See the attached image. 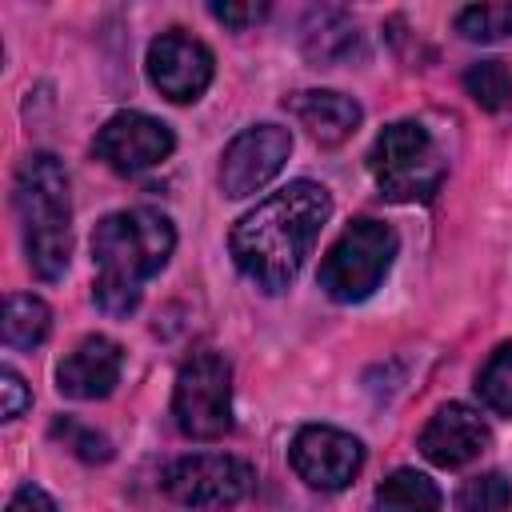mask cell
Returning a JSON list of instances; mask_svg holds the SVG:
<instances>
[{
    "instance_id": "obj_1",
    "label": "cell",
    "mask_w": 512,
    "mask_h": 512,
    "mask_svg": "<svg viewBox=\"0 0 512 512\" xmlns=\"http://www.w3.org/2000/svg\"><path fill=\"white\" fill-rule=\"evenodd\" d=\"M328 216H332L328 188L316 180H292L288 188L264 196L252 212H244L232 224L228 252L256 288L284 292L312 256Z\"/></svg>"
},
{
    "instance_id": "obj_2",
    "label": "cell",
    "mask_w": 512,
    "mask_h": 512,
    "mask_svg": "<svg viewBox=\"0 0 512 512\" xmlns=\"http://www.w3.org/2000/svg\"><path fill=\"white\" fill-rule=\"evenodd\" d=\"M176 248V228L152 208H124L92 232V300L108 316H128L140 304V284L156 276Z\"/></svg>"
},
{
    "instance_id": "obj_3",
    "label": "cell",
    "mask_w": 512,
    "mask_h": 512,
    "mask_svg": "<svg viewBox=\"0 0 512 512\" xmlns=\"http://www.w3.org/2000/svg\"><path fill=\"white\" fill-rule=\"evenodd\" d=\"M12 200L24 224V252L40 280H60L72 256V196L68 172L52 152H28L12 180Z\"/></svg>"
},
{
    "instance_id": "obj_4",
    "label": "cell",
    "mask_w": 512,
    "mask_h": 512,
    "mask_svg": "<svg viewBox=\"0 0 512 512\" xmlns=\"http://www.w3.org/2000/svg\"><path fill=\"white\" fill-rule=\"evenodd\" d=\"M368 168H372V180L376 188L396 200V204H412V200H428L448 164L432 140V132L416 120H396L388 124L376 140H372V152H368Z\"/></svg>"
},
{
    "instance_id": "obj_5",
    "label": "cell",
    "mask_w": 512,
    "mask_h": 512,
    "mask_svg": "<svg viewBox=\"0 0 512 512\" xmlns=\"http://www.w3.org/2000/svg\"><path fill=\"white\" fill-rule=\"evenodd\" d=\"M396 248H400V240H396V232H392L384 220L360 216V220H352V224L336 236V244L324 252L316 280H320V288H324L332 300H340V304H360V300H368V296L380 288V280L388 276V268H392V260H396Z\"/></svg>"
},
{
    "instance_id": "obj_6",
    "label": "cell",
    "mask_w": 512,
    "mask_h": 512,
    "mask_svg": "<svg viewBox=\"0 0 512 512\" xmlns=\"http://www.w3.org/2000/svg\"><path fill=\"white\" fill-rule=\"evenodd\" d=\"M172 416L192 440H220L232 428V368L220 352H196L176 372Z\"/></svg>"
},
{
    "instance_id": "obj_7",
    "label": "cell",
    "mask_w": 512,
    "mask_h": 512,
    "mask_svg": "<svg viewBox=\"0 0 512 512\" xmlns=\"http://www.w3.org/2000/svg\"><path fill=\"white\" fill-rule=\"evenodd\" d=\"M256 484V472L240 456L224 452H192L164 468V492L196 512H224L236 508Z\"/></svg>"
},
{
    "instance_id": "obj_8",
    "label": "cell",
    "mask_w": 512,
    "mask_h": 512,
    "mask_svg": "<svg viewBox=\"0 0 512 512\" xmlns=\"http://www.w3.org/2000/svg\"><path fill=\"white\" fill-rule=\"evenodd\" d=\"M288 460L296 468V476L308 488L320 492H340L356 480V472L364 468V444L332 424H304L292 444H288Z\"/></svg>"
},
{
    "instance_id": "obj_9",
    "label": "cell",
    "mask_w": 512,
    "mask_h": 512,
    "mask_svg": "<svg viewBox=\"0 0 512 512\" xmlns=\"http://www.w3.org/2000/svg\"><path fill=\"white\" fill-rule=\"evenodd\" d=\"M292 152V132L280 124H252L240 136H232V144L220 156V192L228 200H244L256 196L268 180L280 176L284 160Z\"/></svg>"
},
{
    "instance_id": "obj_10",
    "label": "cell",
    "mask_w": 512,
    "mask_h": 512,
    "mask_svg": "<svg viewBox=\"0 0 512 512\" xmlns=\"http://www.w3.org/2000/svg\"><path fill=\"white\" fill-rule=\"evenodd\" d=\"M144 68H148V80L152 88L172 100V104H192L204 96V88L212 84V72H216V60L208 52L204 40L172 28V32H160L152 44H148V56H144Z\"/></svg>"
},
{
    "instance_id": "obj_11",
    "label": "cell",
    "mask_w": 512,
    "mask_h": 512,
    "mask_svg": "<svg viewBox=\"0 0 512 512\" xmlns=\"http://www.w3.org/2000/svg\"><path fill=\"white\" fill-rule=\"evenodd\" d=\"M96 156L120 172V176H136L156 168L160 160L172 156L176 136L164 120L148 116V112H116L100 132H96Z\"/></svg>"
},
{
    "instance_id": "obj_12",
    "label": "cell",
    "mask_w": 512,
    "mask_h": 512,
    "mask_svg": "<svg viewBox=\"0 0 512 512\" xmlns=\"http://www.w3.org/2000/svg\"><path fill=\"white\" fill-rule=\"evenodd\" d=\"M488 440H492V432H488V424H484V416L476 408H468V404H444L424 424L420 452L436 468H464L468 460H476L488 448Z\"/></svg>"
},
{
    "instance_id": "obj_13",
    "label": "cell",
    "mask_w": 512,
    "mask_h": 512,
    "mask_svg": "<svg viewBox=\"0 0 512 512\" xmlns=\"http://www.w3.org/2000/svg\"><path fill=\"white\" fill-rule=\"evenodd\" d=\"M124 368V352L112 336H84L56 368V388L68 400H104Z\"/></svg>"
},
{
    "instance_id": "obj_14",
    "label": "cell",
    "mask_w": 512,
    "mask_h": 512,
    "mask_svg": "<svg viewBox=\"0 0 512 512\" xmlns=\"http://www.w3.org/2000/svg\"><path fill=\"white\" fill-rule=\"evenodd\" d=\"M284 108L312 132V140L320 144H340L348 140L356 128H360V104L344 92H332V88H308V92H296L284 100Z\"/></svg>"
},
{
    "instance_id": "obj_15",
    "label": "cell",
    "mask_w": 512,
    "mask_h": 512,
    "mask_svg": "<svg viewBox=\"0 0 512 512\" xmlns=\"http://www.w3.org/2000/svg\"><path fill=\"white\" fill-rule=\"evenodd\" d=\"M440 508H444L440 488L416 468H396L376 488V512H440Z\"/></svg>"
},
{
    "instance_id": "obj_16",
    "label": "cell",
    "mask_w": 512,
    "mask_h": 512,
    "mask_svg": "<svg viewBox=\"0 0 512 512\" xmlns=\"http://www.w3.org/2000/svg\"><path fill=\"white\" fill-rule=\"evenodd\" d=\"M48 328H52V312H48V304H44L40 296H32V292H12V296L4 300L0 336H4L8 348H36V344H44Z\"/></svg>"
},
{
    "instance_id": "obj_17",
    "label": "cell",
    "mask_w": 512,
    "mask_h": 512,
    "mask_svg": "<svg viewBox=\"0 0 512 512\" xmlns=\"http://www.w3.org/2000/svg\"><path fill=\"white\" fill-rule=\"evenodd\" d=\"M352 44H356V28L344 12H332V8L312 12V24L304 32V48L316 64H336L340 56L352 52Z\"/></svg>"
},
{
    "instance_id": "obj_18",
    "label": "cell",
    "mask_w": 512,
    "mask_h": 512,
    "mask_svg": "<svg viewBox=\"0 0 512 512\" xmlns=\"http://www.w3.org/2000/svg\"><path fill=\"white\" fill-rule=\"evenodd\" d=\"M464 88L484 112H500L512 100V72L504 60H476L464 72Z\"/></svg>"
},
{
    "instance_id": "obj_19",
    "label": "cell",
    "mask_w": 512,
    "mask_h": 512,
    "mask_svg": "<svg viewBox=\"0 0 512 512\" xmlns=\"http://www.w3.org/2000/svg\"><path fill=\"white\" fill-rule=\"evenodd\" d=\"M456 32L472 44H500L512 36V4H468L456 12Z\"/></svg>"
},
{
    "instance_id": "obj_20",
    "label": "cell",
    "mask_w": 512,
    "mask_h": 512,
    "mask_svg": "<svg viewBox=\"0 0 512 512\" xmlns=\"http://www.w3.org/2000/svg\"><path fill=\"white\" fill-rule=\"evenodd\" d=\"M476 392L484 408H492L496 416H512V340H504L488 356V364L476 376Z\"/></svg>"
},
{
    "instance_id": "obj_21",
    "label": "cell",
    "mask_w": 512,
    "mask_h": 512,
    "mask_svg": "<svg viewBox=\"0 0 512 512\" xmlns=\"http://www.w3.org/2000/svg\"><path fill=\"white\" fill-rule=\"evenodd\" d=\"M508 508H512V480L504 472L472 476L456 492V512H508Z\"/></svg>"
},
{
    "instance_id": "obj_22",
    "label": "cell",
    "mask_w": 512,
    "mask_h": 512,
    "mask_svg": "<svg viewBox=\"0 0 512 512\" xmlns=\"http://www.w3.org/2000/svg\"><path fill=\"white\" fill-rule=\"evenodd\" d=\"M52 436L64 440V448L76 452V456L88 460V464H104V460H112V444H108V436H100L96 428H88V424H80V420H72V416L52 420Z\"/></svg>"
},
{
    "instance_id": "obj_23",
    "label": "cell",
    "mask_w": 512,
    "mask_h": 512,
    "mask_svg": "<svg viewBox=\"0 0 512 512\" xmlns=\"http://www.w3.org/2000/svg\"><path fill=\"white\" fill-rule=\"evenodd\" d=\"M0 416L4 420H16V416H24V408L32 404V392H28V384H24V376L16 372V368H0Z\"/></svg>"
},
{
    "instance_id": "obj_24",
    "label": "cell",
    "mask_w": 512,
    "mask_h": 512,
    "mask_svg": "<svg viewBox=\"0 0 512 512\" xmlns=\"http://www.w3.org/2000/svg\"><path fill=\"white\" fill-rule=\"evenodd\" d=\"M208 12L220 20V24H228V28H248V24H256V20H264L268 16V4H232V0H216V4H208Z\"/></svg>"
},
{
    "instance_id": "obj_25",
    "label": "cell",
    "mask_w": 512,
    "mask_h": 512,
    "mask_svg": "<svg viewBox=\"0 0 512 512\" xmlns=\"http://www.w3.org/2000/svg\"><path fill=\"white\" fill-rule=\"evenodd\" d=\"M4 512H56V500L40 484H24V488L12 492V500H8Z\"/></svg>"
}]
</instances>
